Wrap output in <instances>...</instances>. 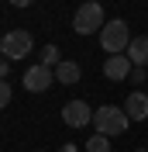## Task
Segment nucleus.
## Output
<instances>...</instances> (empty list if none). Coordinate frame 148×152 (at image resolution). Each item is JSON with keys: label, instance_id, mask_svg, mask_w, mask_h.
I'll list each match as a JSON object with an SVG mask.
<instances>
[{"label": "nucleus", "instance_id": "nucleus-16", "mask_svg": "<svg viewBox=\"0 0 148 152\" xmlns=\"http://www.w3.org/2000/svg\"><path fill=\"white\" fill-rule=\"evenodd\" d=\"M10 4H14V7H31L35 0H10Z\"/></svg>", "mask_w": 148, "mask_h": 152}, {"label": "nucleus", "instance_id": "nucleus-10", "mask_svg": "<svg viewBox=\"0 0 148 152\" xmlns=\"http://www.w3.org/2000/svg\"><path fill=\"white\" fill-rule=\"evenodd\" d=\"M128 59L134 62V66H148V35L131 38V45H128Z\"/></svg>", "mask_w": 148, "mask_h": 152}, {"label": "nucleus", "instance_id": "nucleus-15", "mask_svg": "<svg viewBox=\"0 0 148 152\" xmlns=\"http://www.w3.org/2000/svg\"><path fill=\"white\" fill-rule=\"evenodd\" d=\"M7 73H10V62H7V59H0V80H7Z\"/></svg>", "mask_w": 148, "mask_h": 152}, {"label": "nucleus", "instance_id": "nucleus-12", "mask_svg": "<svg viewBox=\"0 0 148 152\" xmlns=\"http://www.w3.org/2000/svg\"><path fill=\"white\" fill-rule=\"evenodd\" d=\"M86 152H110V138L100 132H93L90 138H86Z\"/></svg>", "mask_w": 148, "mask_h": 152}, {"label": "nucleus", "instance_id": "nucleus-4", "mask_svg": "<svg viewBox=\"0 0 148 152\" xmlns=\"http://www.w3.org/2000/svg\"><path fill=\"white\" fill-rule=\"evenodd\" d=\"M31 48H35V38H31L24 28H14V31H7V35L0 38V52H4V59H7V62L28 59Z\"/></svg>", "mask_w": 148, "mask_h": 152}, {"label": "nucleus", "instance_id": "nucleus-17", "mask_svg": "<svg viewBox=\"0 0 148 152\" xmlns=\"http://www.w3.org/2000/svg\"><path fill=\"white\" fill-rule=\"evenodd\" d=\"M59 152H79V149H76V145H69V142H65V145H62V149H59Z\"/></svg>", "mask_w": 148, "mask_h": 152}, {"label": "nucleus", "instance_id": "nucleus-19", "mask_svg": "<svg viewBox=\"0 0 148 152\" xmlns=\"http://www.w3.org/2000/svg\"><path fill=\"white\" fill-rule=\"evenodd\" d=\"M0 59H4V52H0Z\"/></svg>", "mask_w": 148, "mask_h": 152}, {"label": "nucleus", "instance_id": "nucleus-1", "mask_svg": "<svg viewBox=\"0 0 148 152\" xmlns=\"http://www.w3.org/2000/svg\"><path fill=\"white\" fill-rule=\"evenodd\" d=\"M131 118L124 114V107H114V104H103L93 111V132L107 135V138H114V135H124L128 132Z\"/></svg>", "mask_w": 148, "mask_h": 152}, {"label": "nucleus", "instance_id": "nucleus-3", "mask_svg": "<svg viewBox=\"0 0 148 152\" xmlns=\"http://www.w3.org/2000/svg\"><path fill=\"white\" fill-rule=\"evenodd\" d=\"M100 45L107 48V56H124L128 45H131V28H128V21H120V18L107 21L103 31H100Z\"/></svg>", "mask_w": 148, "mask_h": 152}, {"label": "nucleus", "instance_id": "nucleus-11", "mask_svg": "<svg viewBox=\"0 0 148 152\" xmlns=\"http://www.w3.org/2000/svg\"><path fill=\"white\" fill-rule=\"evenodd\" d=\"M38 62L55 69L59 62H62V52H59V45H45V48H41V56H38Z\"/></svg>", "mask_w": 148, "mask_h": 152}, {"label": "nucleus", "instance_id": "nucleus-18", "mask_svg": "<svg viewBox=\"0 0 148 152\" xmlns=\"http://www.w3.org/2000/svg\"><path fill=\"white\" fill-rule=\"evenodd\" d=\"M134 152H148V145H145V149H134Z\"/></svg>", "mask_w": 148, "mask_h": 152}, {"label": "nucleus", "instance_id": "nucleus-14", "mask_svg": "<svg viewBox=\"0 0 148 152\" xmlns=\"http://www.w3.org/2000/svg\"><path fill=\"white\" fill-rule=\"evenodd\" d=\"M131 80H134V83H145V66H134V69H131Z\"/></svg>", "mask_w": 148, "mask_h": 152}, {"label": "nucleus", "instance_id": "nucleus-6", "mask_svg": "<svg viewBox=\"0 0 148 152\" xmlns=\"http://www.w3.org/2000/svg\"><path fill=\"white\" fill-rule=\"evenodd\" d=\"M62 121L69 124V128H86V124L93 121V111L86 100H69V104L62 107Z\"/></svg>", "mask_w": 148, "mask_h": 152}, {"label": "nucleus", "instance_id": "nucleus-8", "mask_svg": "<svg viewBox=\"0 0 148 152\" xmlns=\"http://www.w3.org/2000/svg\"><path fill=\"white\" fill-rule=\"evenodd\" d=\"M124 114H128L131 121H148V94H145V90L128 94V100H124Z\"/></svg>", "mask_w": 148, "mask_h": 152}, {"label": "nucleus", "instance_id": "nucleus-13", "mask_svg": "<svg viewBox=\"0 0 148 152\" xmlns=\"http://www.w3.org/2000/svg\"><path fill=\"white\" fill-rule=\"evenodd\" d=\"M7 104H10V83H7V80H0V111H4Z\"/></svg>", "mask_w": 148, "mask_h": 152}, {"label": "nucleus", "instance_id": "nucleus-2", "mask_svg": "<svg viewBox=\"0 0 148 152\" xmlns=\"http://www.w3.org/2000/svg\"><path fill=\"white\" fill-rule=\"evenodd\" d=\"M103 24H107V18H103V7L96 4V0L79 4V10L73 14V31L76 35H100Z\"/></svg>", "mask_w": 148, "mask_h": 152}, {"label": "nucleus", "instance_id": "nucleus-9", "mask_svg": "<svg viewBox=\"0 0 148 152\" xmlns=\"http://www.w3.org/2000/svg\"><path fill=\"white\" fill-rule=\"evenodd\" d=\"M79 76H83V69L76 66L73 59H62V62L55 66V80H59L62 86H73V83H79Z\"/></svg>", "mask_w": 148, "mask_h": 152}, {"label": "nucleus", "instance_id": "nucleus-7", "mask_svg": "<svg viewBox=\"0 0 148 152\" xmlns=\"http://www.w3.org/2000/svg\"><path fill=\"white\" fill-rule=\"evenodd\" d=\"M131 69H134V62L128 59V52H124V56H107V62H103V76L114 80V83L131 80Z\"/></svg>", "mask_w": 148, "mask_h": 152}, {"label": "nucleus", "instance_id": "nucleus-5", "mask_svg": "<svg viewBox=\"0 0 148 152\" xmlns=\"http://www.w3.org/2000/svg\"><path fill=\"white\" fill-rule=\"evenodd\" d=\"M55 83V69L52 66H28V73H24V90L28 94H45L48 86Z\"/></svg>", "mask_w": 148, "mask_h": 152}]
</instances>
